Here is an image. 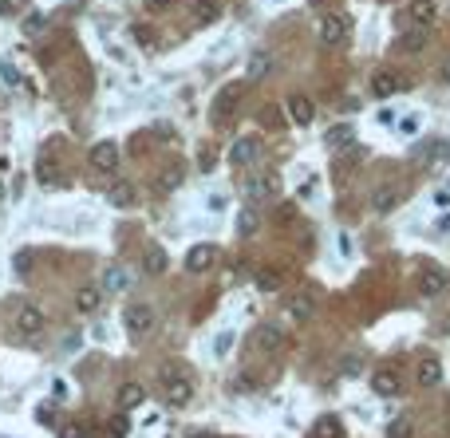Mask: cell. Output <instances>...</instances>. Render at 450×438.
I'll return each mask as SVG.
<instances>
[{
  "label": "cell",
  "mask_w": 450,
  "mask_h": 438,
  "mask_svg": "<svg viewBox=\"0 0 450 438\" xmlns=\"http://www.w3.org/2000/svg\"><path fill=\"white\" fill-rule=\"evenodd\" d=\"M123 324H127V332L134 340H146L154 332V324H158V316H154L150 304H130V308H123Z\"/></svg>",
  "instance_id": "obj_2"
},
{
  "label": "cell",
  "mask_w": 450,
  "mask_h": 438,
  "mask_svg": "<svg viewBox=\"0 0 450 438\" xmlns=\"http://www.w3.org/2000/svg\"><path fill=\"white\" fill-rule=\"evenodd\" d=\"M387 438H415V423L403 415V419H395V423L387 426Z\"/></svg>",
  "instance_id": "obj_35"
},
{
  "label": "cell",
  "mask_w": 450,
  "mask_h": 438,
  "mask_svg": "<svg viewBox=\"0 0 450 438\" xmlns=\"http://www.w3.org/2000/svg\"><path fill=\"white\" fill-rule=\"evenodd\" d=\"M217 261V253H213V245H193L190 253H186V268L190 273H206L209 265Z\"/></svg>",
  "instance_id": "obj_13"
},
{
  "label": "cell",
  "mask_w": 450,
  "mask_h": 438,
  "mask_svg": "<svg viewBox=\"0 0 450 438\" xmlns=\"http://www.w3.org/2000/svg\"><path fill=\"white\" fill-rule=\"evenodd\" d=\"M91 166L95 170H115L119 166V146L115 142H95L91 146Z\"/></svg>",
  "instance_id": "obj_10"
},
{
  "label": "cell",
  "mask_w": 450,
  "mask_h": 438,
  "mask_svg": "<svg viewBox=\"0 0 450 438\" xmlns=\"http://www.w3.org/2000/svg\"><path fill=\"white\" fill-rule=\"evenodd\" d=\"M442 288H447V273H423L418 277V292L423 297H438Z\"/></svg>",
  "instance_id": "obj_24"
},
{
  "label": "cell",
  "mask_w": 450,
  "mask_h": 438,
  "mask_svg": "<svg viewBox=\"0 0 450 438\" xmlns=\"http://www.w3.org/2000/svg\"><path fill=\"white\" fill-rule=\"evenodd\" d=\"M395 91H399V76H391V71H375V79H371V95H375V99H391Z\"/></svg>",
  "instance_id": "obj_17"
},
{
  "label": "cell",
  "mask_w": 450,
  "mask_h": 438,
  "mask_svg": "<svg viewBox=\"0 0 450 438\" xmlns=\"http://www.w3.org/2000/svg\"><path fill=\"white\" fill-rule=\"evenodd\" d=\"M289 312L296 316V320H312V312H316V300H312V297H292Z\"/></svg>",
  "instance_id": "obj_30"
},
{
  "label": "cell",
  "mask_w": 450,
  "mask_h": 438,
  "mask_svg": "<svg viewBox=\"0 0 450 438\" xmlns=\"http://www.w3.org/2000/svg\"><path fill=\"white\" fill-rule=\"evenodd\" d=\"M64 438H80V426H64Z\"/></svg>",
  "instance_id": "obj_45"
},
{
  "label": "cell",
  "mask_w": 450,
  "mask_h": 438,
  "mask_svg": "<svg viewBox=\"0 0 450 438\" xmlns=\"http://www.w3.org/2000/svg\"><path fill=\"white\" fill-rule=\"evenodd\" d=\"M233 340H237L233 332H222V336H217V356H229V347H233Z\"/></svg>",
  "instance_id": "obj_39"
},
{
  "label": "cell",
  "mask_w": 450,
  "mask_h": 438,
  "mask_svg": "<svg viewBox=\"0 0 450 438\" xmlns=\"http://www.w3.org/2000/svg\"><path fill=\"white\" fill-rule=\"evenodd\" d=\"M344 40H348V16H340V12L324 16L320 20V44L324 47H340Z\"/></svg>",
  "instance_id": "obj_4"
},
{
  "label": "cell",
  "mask_w": 450,
  "mask_h": 438,
  "mask_svg": "<svg viewBox=\"0 0 450 438\" xmlns=\"http://www.w3.org/2000/svg\"><path fill=\"white\" fill-rule=\"evenodd\" d=\"M158 379H162V387H166V403H170V407H186L193 399V383L182 376L178 367H162Z\"/></svg>",
  "instance_id": "obj_1"
},
{
  "label": "cell",
  "mask_w": 450,
  "mask_h": 438,
  "mask_svg": "<svg viewBox=\"0 0 450 438\" xmlns=\"http://www.w3.org/2000/svg\"><path fill=\"white\" fill-rule=\"evenodd\" d=\"M273 71V56L269 51H253V60H249V71H245V83H261V79Z\"/></svg>",
  "instance_id": "obj_15"
},
{
  "label": "cell",
  "mask_w": 450,
  "mask_h": 438,
  "mask_svg": "<svg viewBox=\"0 0 450 438\" xmlns=\"http://www.w3.org/2000/svg\"><path fill=\"white\" fill-rule=\"evenodd\" d=\"M241 83H225L222 91H217V99H213V107H209V115H213V123H229L233 119V111H237V103H241Z\"/></svg>",
  "instance_id": "obj_3"
},
{
  "label": "cell",
  "mask_w": 450,
  "mask_h": 438,
  "mask_svg": "<svg viewBox=\"0 0 450 438\" xmlns=\"http://www.w3.org/2000/svg\"><path fill=\"white\" fill-rule=\"evenodd\" d=\"M127 430H130L127 415H119V419H111V423H107V435H111V438H127Z\"/></svg>",
  "instance_id": "obj_37"
},
{
  "label": "cell",
  "mask_w": 450,
  "mask_h": 438,
  "mask_svg": "<svg viewBox=\"0 0 450 438\" xmlns=\"http://www.w3.org/2000/svg\"><path fill=\"white\" fill-rule=\"evenodd\" d=\"M154 135H158V139H174V126H170V123H158V126H154Z\"/></svg>",
  "instance_id": "obj_42"
},
{
  "label": "cell",
  "mask_w": 450,
  "mask_h": 438,
  "mask_svg": "<svg viewBox=\"0 0 450 438\" xmlns=\"http://www.w3.org/2000/svg\"><path fill=\"white\" fill-rule=\"evenodd\" d=\"M130 32H134V40H139L143 47H150V44H154V32H150V28H139V24H134Z\"/></svg>",
  "instance_id": "obj_40"
},
{
  "label": "cell",
  "mask_w": 450,
  "mask_h": 438,
  "mask_svg": "<svg viewBox=\"0 0 450 438\" xmlns=\"http://www.w3.org/2000/svg\"><path fill=\"white\" fill-rule=\"evenodd\" d=\"M371 391L375 395H399V376L395 371H371Z\"/></svg>",
  "instance_id": "obj_19"
},
{
  "label": "cell",
  "mask_w": 450,
  "mask_h": 438,
  "mask_svg": "<svg viewBox=\"0 0 450 438\" xmlns=\"http://www.w3.org/2000/svg\"><path fill=\"white\" fill-rule=\"evenodd\" d=\"M127 284H130L127 268L111 265V268H107V273H103V288H107V292H123V288H127Z\"/></svg>",
  "instance_id": "obj_27"
},
{
  "label": "cell",
  "mask_w": 450,
  "mask_h": 438,
  "mask_svg": "<svg viewBox=\"0 0 450 438\" xmlns=\"http://www.w3.org/2000/svg\"><path fill=\"white\" fill-rule=\"evenodd\" d=\"M442 83H450V60L442 63Z\"/></svg>",
  "instance_id": "obj_46"
},
{
  "label": "cell",
  "mask_w": 450,
  "mask_h": 438,
  "mask_svg": "<svg viewBox=\"0 0 450 438\" xmlns=\"http://www.w3.org/2000/svg\"><path fill=\"white\" fill-rule=\"evenodd\" d=\"M166 268H170L166 249H162V245H146V253H143V273L146 277H162Z\"/></svg>",
  "instance_id": "obj_8"
},
{
  "label": "cell",
  "mask_w": 450,
  "mask_h": 438,
  "mask_svg": "<svg viewBox=\"0 0 450 438\" xmlns=\"http://www.w3.org/2000/svg\"><path fill=\"white\" fill-rule=\"evenodd\" d=\"M281 284H285L281 268H261V273H257V288H261V292H281Z\"/></svg>",
  "instance_id": "obj_28"
},
{
  "label": "cell",
  "mask_w": 450,
  "mask_h": 438,
  "mask_svg": "<svg viewBox=\"0 0 450 438\" xmlns=\"http://www.w3.org/2000/svg\"><path fill=\"white\" fill-rule=\"evenodd\" d=\"M257 150H261L257 139H237L233 142V150H229V162H233V166H245V162L257 158Z\"/></svg>",
  "instance_id": "obj_16"
},
{
  "label": "cell",
  "mask_w": 450,
  "mask_h": 438,
  "mask_svg": "<svg viewBox=\"0 0 450 438\" xmlns=\"http://www.w3.org/2000/svg\"><path fill=\"white\" fill-rule=\"evenodd\" d=\"M395 205H399V194H395L391 186H379L375 194H371V209H375V214H391Z\"/></svg>",
  "instance_id": "obj_22"
},
{
  "label": "cell",
  "mask_w": 450,
  "mask_h": 438,
  "mask_svg": "<svg viewBox=\"0 0 450 438\" xmlns=\"http://www.w3.org/2000/svg\"><path fill=\"white\" fill-rule=\"evenodd\" d=\"M292 218H296V209H292V205H281V209H276V225H289Z\"/></svg>",
  "instance_id": "obj_41"
},
{
  "label": "cell",
  "mask_w": 450,
  "mask_h": 438,
  "mask_svg": "<svg viewBox=\"0 0 450 438\" xmlns=\"http://www.w3.org/2000/svg\"><path fill=\"white\" fill-rule=\"evenodd\" d=\"M12 268H16V277H28L36 268V253L32 249H20L16 257H12Z\"/></svg>",
  "instance_id": "obj_32"
},
{
  "label": "cell",
  "mask_w": 450,
  "mask_h": 438,
  "mask_svg": "<svg viewBox=\"0 0 450 438\" xmlns=\"http://www.w3.org/2000/svg\"><path fill=\"white\" fill-rule=\"evenodd\" d=\"M415 379H418V387H438V383H442V367H438V360H418Z\"/></svg>",
  "instance_id": "obj_20"
},
{
  "label": "cell",
  "mask_w": 450,
  "mask_h": 438,
  "mask_svg": "<svg viewBox=\"0 0 450 438\" xmlns=\"http://www.w3.org/2000/svg\"><path fill=\"white\" fill-rule=\"evenodd\" d=\"M427 44H431V32H427V28H411V32H403V36H399L403 51H423Z\"/></svg>",
  "instance_id": "obj_23"
},
{
  "label": "cell",
  "mask_w": 450,
  "mask_h": 438,
  "mask_svg": "<svg viewBox=\"0 0 450 438\" xmlns=\"http://www.w3.org/2000/svg\"><path fill=\"white\" fill-rule=\"evenodd\" d=\"M107 202H111L115 209H130V205L139 202V189H134V182H115V186L107 189Z\"/></svg>",
  "instance_id": "obj_11"
},
{
  "label": "cell",
  "mask_w": 450,
  "mask_h": 438,
  "mask_svg": "<svg viewBox=\"0 0 450 438\" xmlns=\"http://www.w3.org/2000/svg\"><path fill=\"white\" fill-rule=\"evenodd\" d=\"M434 16H438V0H411V20H415V28H431Z\"/></svg>",
  "instance_id": "obj_14"
},
{
  "label": "cell",
  "mask_w": 450,
  "mask_h": 438,
  "mask_svg": "<svg viewBox=\"0 0 450 438\" xmlns=\"http://www.w3.org/2000/svg\"><path fill=\"white\" fill-rule=\"evenodd\" d=\"M170 4H174V0H146V8H150V12H162V8H170Z\"/></svg>",
  "instance_id": "obj_43"
},
{
  "label": "cell",
  "mask_w": 450,
  "mask_h": 438,
  "mask_svg": "<svg viewBox=\"0 0 450 438\" xmlns=\"http://www.w3.org/2000/svg\"><path fill=\"white\" fill-rule=\"evenodd\" d=\"M257 344L265 347V351H281V347H285V332H281V328H261L257 332Z\"/></svg>",
  "instance_id": "obj_29"
},
{
  "label": "cell",
  "mask_w": 450,
  "mask_h": 438,
  "mask_svg": "<svg viewBox=\"0 0 450 438\" xmlns=\"http://www.w3.org/2000/svg\"><path fill=\"white\" fill-rule=\"evenodd\" d=\"M340 367H344V376H359V371H364V360H359V356H344Z\"/></svg>",
  "instance_id": "obj_38"
},
{
  "label": "cell",
  "mask_w": 450,
  "mask_h": 438,
  "mask_svg": "<svg viewBox=\"0 0 450 438\" xmlns=\"http://www.w3.org/2000/svg\"><path fill=\"white\" fill-rule=\"evenodd\" d=\"M364 162V150L359 146H348V150H336V158H332V178H348V174H355V166Z\"/></svg>",
  "instance_id": "obj_6"
},
{
  "label": "cell",
  "mask_w": 450,
  "mask_h": 438,
  "mask_svg": "<svg viewBox=\"0 0 450 438\" xmlns=\"http://www.w3.org/2000/svg\"><path fill=\"white\" fill-rule=\"evenodd\" d=\"M222 20V0H193V24L198 28H209Z\"/></svg>",
  "instance_id": "obj_9"
},
{
  "label": "cell",
  "mask_w": 450,
  "mask_h": 438,
  "mask_svg": "<svg viewBox=\"0 0 450 438\" xmlns=\"http://www.w3.org/2000/svg\"><path fill=\"white\" fill-rule=\"evenodd\" d=\"M182 186V166H166V170L158 174V189L162 194H170V189Z\"/></svg>",
  "instance_id": "obj_31"
},
{
  "label": "cell",
  "mask_w": 450,
  "mask_h": 438,
  "mask_svg": "<svg viewBox=\"0 0 450 438\" xmlns=\"http://www.w3.org/2000/svg\"><path fill=\"white\" fill-rule=\"evenodd\" d=\"M143 403H146V391L139 383H123V387H119V407H123V415L134 411V407H143Z\"/></svg>",
  "instance_id": "obj_18"
},
{
  "label": "cell",
  "mask_w": 450,
  "mask_h": 438,
  "mask_svg": "<svg viewBox=\"0 0 450 438\" xmlns=\"http://www.w3.org/2000/svg\"><path fill=\"white\" fill-rule=\"evenodd\" d=\"M273 194H276V178H253L249 182V198L253 202H269Z\"/></svg>",
  "instance_id": "obj_25"
},
{
  "label": "cell",
  "mask_w": 450,
  "mask_h": 438,
  "mask_svg": "<svg viewBox=\"0 0 450 438\" xmlns=\"http://www.w3.org/2000/svg\"><path fill=\"white\" fill-rule=\"evenodd\" d=\"M328 146H332V150H348V146H355V130H352V123L332 126V130H328Z\"/></svg>",
  "instance_id": "obj_21"
},
{
  "label": "cell",
  "mask_w": 450,
  "mask_h": 438,
  "mask_svg": "<svg viewBox=\"0 0 450 438\" xmlns=\"http://www.w3.org/2000/svg\"><path fill=\"white\" fill-rule=\"evenodd\" d=\"M237 233L241 237L257 233V209H241V214H237Z\"/></svg>",
  "instance_id": "obj_33"
},
{
  "label": "cell",
  "mask_w": 450,
  "mask_h": 438,
  "mask_svg": "<svg viewBox=\"0 0 450 438\" xmlns=\"http://www.w3.org/2000/svg\"><path fill=\"white\" fill-rule=\"evenodd\" d=\"M312 438H344V426H340V419L324 415V419H316V426H312Z\"/></svg>",
  "instance_id": "obj_26"
},
{
  "label": "cell",
  "mask_w": 450,
  "mask_h": 438,
  "mask_svg": "<svg viewBox=\"0 0 450 438\" xmlns=\"http://www.w3.org/2000/svg\"><path fill=\"white\" fill-rule=\"evenodd\" d=\"M44 324H48V320H44V308H36V304H24V308L16 312V332L20 336H40Z\"/></svg>",
  "instance_id": "obj_5"
},
{
  "label": "cell",
  "mask_w": 450,
  "mask_h": 438,
  "mask_svg": "<svg viewBox=\"0 0 450 438\" xmlns=\"http://www.w3.org/2000/svg\"><path fill=\"white\" fill-rule=\"evenodd\" d=\"M289 119L296 126H308L312 119H316V103H312L308 95H292L289 99Z\"/></svg>",
  "instance_id": "obj_7"
},
{
  "label": "cell",
  "mask_w": 450,
  "mask_h": 438,
  "mask_svg": "<svg viewBox=\"0 0 450 438\" xmlns=\"http://www.w3.org/2000/svg\"><path fill=\"white\" fill-rule=\"evenodd\" d=\"M24 0H0V12H16Z\"/></svg>",
  "instance_id": "obj_44"
},
{
  "label": "cell",
  "mask_w": 450,
  "mask_h": 438,
  "mask_svg": "<svg viewBox=\"0 0 450 438\" xmlns=\"http://www.w3.org/2000/svg\"><path fill=\"white\" fill-rule=\"evenodd\" d=\"M24 32H28V36H40V32H44V12H28L24 16Z\"/></svg>",
  "instance_id": "obj_36"
},
{
  "label": "cell",
  "mask_w": 450,
  "mask_h": 438,
  "mask_svg": "<svg viewBox=\"0 0 450 438\" xmlns=\"http://www.w3.org/2000/svg\"><path fill=\"white\" fill-rule=\"evenodd\" d=\"M99 300H103V288L99 284H83L80 292H75V312H83V316L99 312Z\"/></svg>",
  "instance_id": "obj_12"
},
{
  "label": "cell",
  "mask_w": 450,
  "mask_h": 438,
  "mask_svg": "<svg viewBox=\"0 0 450 438\" xmlns=\"http://www.w3.org/2000/svg\"><path fill=\"white\" fill-rule=\"evenodd\" d=\"M261 126H269V130H281L285 126V115H281V107H261Z\"/></svg>",
  "instance_id": "obj_34"
}]
</instances>
